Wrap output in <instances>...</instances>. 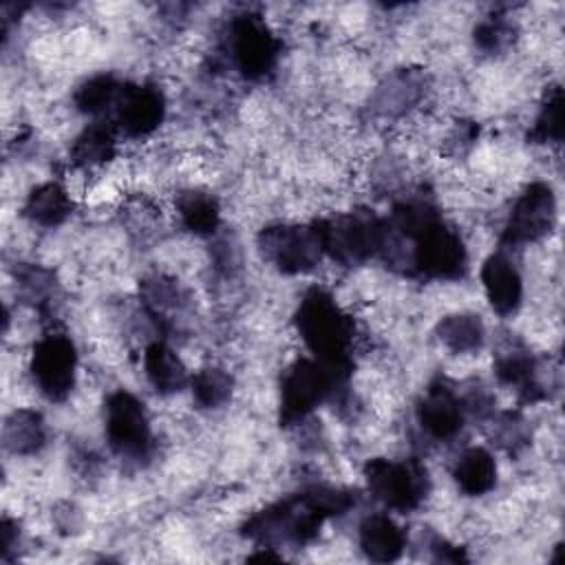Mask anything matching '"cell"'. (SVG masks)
<instances>
[{
    "label": "cell",
    "instance_id": "obj_1",
    "mask_svg": "<svg viewBox=\"0 0 565 565\" xmlns=\"http://www.w3.org/2000/svg\"><path fill=\"white\" fill-rule=\"evenodd\" d=\"M355 503L358 494L347 488L313 486L258 510L243 523L241 534L258 547L305 545L318 536L327 519L344 514Z\"/></svg>",
    "mask_w": 565,
    "mask_h": 565
},
{
    "label": "cell",
    "instance_id": "obj_2",
    "mask_svg": "<svg viewBox=\"0 0 565 565\" xmlns=\"http://www.w3.org/2000/svg\"><path fill=\"white\" fill-rule=\"evenodd\" d=\"M294 322L313 360L344 384L353 371V318L342 311L329 291L313 287L302 296Z\"/></svg>",
    "mask_w": 565,
    "mask_h": 565
},
{
    "label": "cell",
    "instance_id": "obj_3",
    "mask_svg": "<svg viewBox=\"0 0 565 565\" xmlns=\"http://www.w3.org/2000/svg\"><path fill=\"white\" fill-rule=\"evenodd\" d=\"M388 243H408L404 263L415 276L428 280H457L468 269V252L463 238L452 225L444 221L441 214L408 236H393L386 230V245Z\"/></svg>",
    "mask_w": 565,
    "mask_h": 565
},
{
    "label": "cell",
    "instance_id": "obj_4",
    "mask_svg": "<svg viewBox=\"0 0 565 565\" xmlns=\"http://www.w3.org/2000/svg\"><path fill=\"white\" fill-rule=\"evenodd\" d=\"M322 249L344 267L360 265L384 252L386 221L371 210L358 207L316 221Z\"/></svg>",
    "mask_w": 565,
    "mask_h": 565
},
{
    "label": "cell",
    "instance_id": "obj_5",
    "mask_svg": "<svg viewBox=\"0 0 565 565\" xmlns=\"http://www.w3.org/2000/svg\"><path fill=\"white\" fill-rule=\"evenodd\" d=\"M282 42L269 29L263 15L245 11L230 20L223 51L230 66L245 79L267 77L280 55Z\"/></svg>",
    "mask_w": 565,
    "mask_h": 565
},
{
    "label": "cell",
    "instance_id": "obj_6",
    "mask_svg": "<svg viewBox=\"0 0 565 565\" xmlns=\"http://www.w3.org/2000/svg\"><path fill=\"white\" fill-rule=\"evenodd\" d=\"M260 256L280 274L311 271L324 256L316 223H276L260 230L256 238Z\"/></svg>",
    "mask_w": 565,
    "mask_h": 565
},
{
    "label": "cell",
    "instance_id": "obj_7",
    "mask_svg": "<svg viewBox=\"0 0 565 565\" xmlns=\"http://www.w3.org/2000/svg\"><path fill=\"white\" fill-rule=\"evenodd\" d=\"M342 386L344 384L318 360H296L280 380V424L291 426L302 422Z\"/></svg>",
    "mask_w": 565,
    "mask_h": 565
},
{
    "label": "cell",
    "instance_id": "obj_8",
    "mask_svg": "<svg viewBox=\"0 0 565 565\" xmlns=\"http://www.w3.org/2000/svg\"><path fill=\"white\" fill-rule=\"evenodd\" d=\"M369 492L391 510L411 512L419 508L428 492V475L415 459L393 461L384 457L369 459L364 466Z\"/></svg>",
    "mask_w": 565,
    "mask_h": 565
},
{
    "label": "cell",
    "instance_id": "obj_9",
    "mask_svg": "<svg viewBox=\"0 0 565 565\" xmlns=\"http://www.w3.org/2000/svg\"><path fill=\"white\" fill-rule=\"evenodd\" d=\"M106 439L115 455L141 459L152 448L150 419L143 404L128 391H115L106 397L104 408Z\"/></svg>",
    "mask_w": 565,
    "mask_h": 565
},
{
    "label": "cell",
    "instance_id": "obj_10",
    "mask_svg": "<svg viewBox=\"0 0 565 565\" xmlns=\"http://www.w3.org/2000/svg\"><path fill=\"white\" fill-rule=\"evenodd\" d=\"M556 223V199L547 183H530L514 201L503 225L501 243L505 247H523L545 238Z\"/></svg>",
    "mask_w": 565,
    "mask_h": 565
},
{
    "label": "cell",
    "instance_id": "obj_11",
    "mask_svg": "<svg viewBox=\"0 0 565 565\" xmlns=\"http://www.w3.org/2000/svg\"><path fill=\"white\" fill-rule=\"evenodd\" d=\"M77 373V351L68 335L46 333L31 353V375L40 393L51 402H62L71 395Z\"/></svg>",
    "mask_w": 565,
    "mask_h": 565
},
{
    "label": "cell",
    "instance_id": "obj_12",
    "mask_svg": "<svg viewBox=\"0 0 565 565\" xmlns=\"http://www.w3.org/2000/svg\"><path fill=\"white\" fill-rule=\"evenodd\" d=\"M166 115L163 93L152 84H121L113 106V126L117 132L139 139L159 128Z\"/></svg>",
    "mask_w": 565,
    "mask_h": 565
},
{
    "label": "cell",
    "instance_id": "obj_13",
    "mask_svg": "<svg viewBox=\"0 0 565 565\" xmlns=\"http://www.w3.org/2000/svg\"><path fill=\"white\" fill-rule=\"evenodd\" d=\"M417 422L433 439H452L466 419V406L459 393L446 382H433L417 402Z\"/></svg>",
    "mask_w": 565,
    "mask_h": 565
},
{
    "label": "cell",
    "instance_id": "obj_14",
    "mask_svg": "<svg viewBox=\"0 0 565 565\" xmlns=\"http://www.w3.org/2000/svg\"><path fill=\"white\" fill-rule=\"evenodd\" d=\"M481 282L490 307L499 316H510L519 309L523 298V280L505 249H499L486 258L481 267Z\"/></svg>",
    "mask_w": 565,
    "mask_h": 565
},
{
    "label": "cell",
    "instance_id": "obj_15",
    "mask_svg": "<svg viewBox=\"0 0 565 565\" xmlns=\"http://www.w3.org/2000/svg\"><path fill=\"white\" fill-rule=\"evenodd\" d=\"M494 373L501 384L512 386L525 402H539L547 397L543 384L539 382V362L523 347H512L499 353L494 362Z\"/></svg>",
    "mask_w": 565,
    "mask_h": 565
},
{
    "label": "cell",
    "instance_id": "obj_16",
    "mask_svg": "<svg viewBox=\"0 0 565 565\" xmlns=\"http://www.w3.org/2000/svg\"><path fill=\"white\" fill-rule=\"evenodd\" d=\"M139 294L143 309L161 329L174 327L177 316H183L188 305V294L181 289V285L174 278L161 274L143 278V282L139 285Z\"/></svg>",
    "mask_w": 565,
    "mask_h": 565
},
{
    "label": "cell",
    "instance_id": "obj_17",
    "mask_svg": "<svg viewBox=\"0 0 565 565\" xmlns=\"http://www.w3.org/2000/svg\"><path fill=\"white\" fill-rule=\"evenodd\" d=\"M424 95V77L417 71H397L388 75L375 90L371 106L380 117L406 115Z\"/></svg>",
    "mask_w": 565,
    "mask_h": 565
},
{
    "label": "cell",
    "instance_id": "obj_18",
    "mask_svg": "<svg viewBox=\"0 0 565 565\" xmlns=\"http://www.w3.org/2000/svg\"><path fill=\"white\" fill-rule=\"evenodd\" d=\"M358 541L364 556L375 563L397 561L406 547L404 530L386 514L366 516L360 525Z\"/></svg>",
    "mask_w": 565,
    "mask_h": 565
},
{
    "label": "cell",
    "instance_id": "obj_19",
    "mask_svg": "<svg viewBox=\"0 0 565 565\" xmlns=\"http://www.w3.org/2000/svg\"><path fill=\"white\" fill-rule=\"evenodd\" d=\"M143 371L152 388L161 395H174L190 386V377L181 358L161 340L150 342L143 351Z\"/></svg>",
    "mask_w": 565,
    "mask_h": 565
},
{
    "label": "cell",
    "instance_id": "obj_20",
    "mask_svg": "<svg viewBox=\"0 0 565 565\" xmlns=\"http://www.w3.org/2000/svg\"><path fill=\"white\" fill-rule=\"evenodd\" d=\"M452 477L461 492L470 497H481L490 492L497 483V461L481 446L466 448L455 461Z\"/></svg>",
    "mask_w": 565,
    "mask_h": 565
},
{
    "label": "cell",
    "instance_id": "obj_21",
    "mask_svg": "<svg viewBox=\"0 0 565 565\" xmlns=\"http://www.w3.org/2000/svg\"><path fill=\"white\" fill-rule=\"evenodd\" d=\"M117 130L110 121H95L86 126L71 146V161L77 168H97L115 157Z\"/></svg>",
    "mask_w": 565,
    "mask_h": 565
},
{
    "label": "cell",
    "instance_id": "obj_22",
    "mask_svg": "<svg viewBox=\"0 0 565 565\" xmlns=\"http://www.w3.org/2000/svg\"><path fill=\"white\" fill-rule=\"evenodd\" d=\"M71 210H73L71 194L57 181H46L35 185L24 201V216L42 227L60 225L62 221L68 218Z\"/></svg>",
    "mask_w": 565,
    "mask_h": 565
},
{
    "label": "cell",
    "instance_id": "obj_23",
    "mask_svg": "<svg viewBox=\"0 0 565 565\" xmlns=\"http://www.w3.org/2000/svg\"><path fill=\"white\" fill-rule=\"evenodd\" d=\"M2 444L13 455H33L46 444V424L38 411L18 408L2 426Z\"/></svg>",
    "mask_w": 565,
    "mask_h": 565
},
{
    "label": "cell",
    "instance_id": "obj_24",
    "mask_svg": "<svg viewBox=\"0 0 565 565\" xmlns=\"http://www.w3.org/2000/svg\"><path fill=\"white\" fill-rule=\"evenodd\" d=\"M177 214L181 225L199 236H212L221 225V205L205 190H183L177 196Z\"/></svg>",
    "mask_w": 565,
    "mask_h": 565
},
{
    "label": "cell",
    "instance_id": "obj_25",
    "mask_svg": "<svg viewBox=\"0 0 565 565\" xmlns=\"http://www.w3.org/2000/svg\"><path fill=\"white\" fill-rule=\"evenodd\" d=\"M435 333L452 353H475L486 340V327L475 313H450L437 322Z\"/></svg>",
    "mask_w": 565,
    "mask_h": 565
},
{
    "label": "cell",
    "instance_id": "obj_26",
    "mask_svg": "<svg viewBox=\"0 0 565 565\" xmlns=\"http://www.w3.org/2000/svg\"><path fill=\"white\" fill-rule=\"evenodd\" d=\"M121 90V82L110 73H99L82 82L73 95V102L84 115H102L104 110H113L115 99Z\"/></svg>",
    "mask_w": 565,
    "mask_h": 565
},
{
    "label": "cell",
    "instance_id": "obj_27",
    "mask_svg": "<svg viewBox=\"0 0 565 565\" xmlns=\"http://www.w3.org/2000/svg\"><path fill=\"white\" fill-rule=\"evenodd\" d=\"M527 139L545 146H558L563 141V90L558 86L545 93Z\"/></svg>",
    "mask_w": 565,
    "mask_h": 565
},
{
    "label": "cell",
    "instance_id": "obj_28",
    "mask_svg": "<svg viewBox=\"0 0 565 565\" xmlns=\"http://www.w3.org/2000/svg\"><path fill=\"white\" fill-rule=\"evenodd\" d=\"M234 380L221 366H205L190 377L192 397L201 408H218L232 395Z\"/></svg>",
    "mask_w": 565,
    "mask_h": 565
},
{
    "label": "cell",
    "instance_id": "obj_29",
    "mask_svg": "<svg viewBox=\"0 0 565 565\" xmlns=\"http://www.w3.org/2000/svg\"><path fill=\"white\" fill-rule=\"evenodd\" d=\"M15 278H18V294L26 302L35 305L40 311L51 307L57 289V282L51 269H44L40 265H20L15 271Z\"/></svg>",
    "mask_w": 565,
    "mask_h": 565
},
{
    "label": "cell",
    "instance_id": "obj_30",
    "mask_svg": "<svg viewBox=\"0 0 565 565\" xmlns=\"http://www.w3.org/2000/svg\"><path fill=\"white\" fill-rule=\"evenodd\" d=\"M516 40V24L501 13L483 18L475 26V44L483 53H503Z\"/></svg>",
    "mask_w": 565,
    "mask_h": 565
},
{
    "label": "cell",
    "instance_id": "obj_31",
    "mask_svg": "<svg viewBox=\"0 0 565 565\" xmlns=\"http://www.w3.org/2000/svg\"><path fill=\"white\" fill-rule=\"evenodd\" d=\"M530 424L519 411H505L492 422V439L510 455L521 452L530 444Z\"/></svg>",
    "mask_w": 565,
    "mask_h": 565
},
{
    "label": "cell",
    "instance_id": "obj_32",
    "mask_svg": "<svg viewBox=\"0 0 565 565\" xmlns=\"http://www.w3.org/2000/svg\"><path fill=\"white\" fill-rule=\"evenodd\" d=\"M430 550H433V554H435V561H448V563L466 561L463 550L448 545L444 539H435V543H433V547H430Z\"/></svg>",
    "mask_w": 565,
    "mask_h": 565
},
{
    "label": "cell",
    "instance_id": "obj_33",
    "mask_svg": "<svg viewBox=\"0 0 565 565\" xmlns=\"http://www.w3.org/2000/svg\"><path fill=\"white\" fill-rule=\"evenodd\" d=\"M20 541V530L18 523L11 519H2V556L7 558L9 552L15 547V543Z\"/></svg>",
    "mask_w": 565,
    "mask_h": 565
}]
</instances>
